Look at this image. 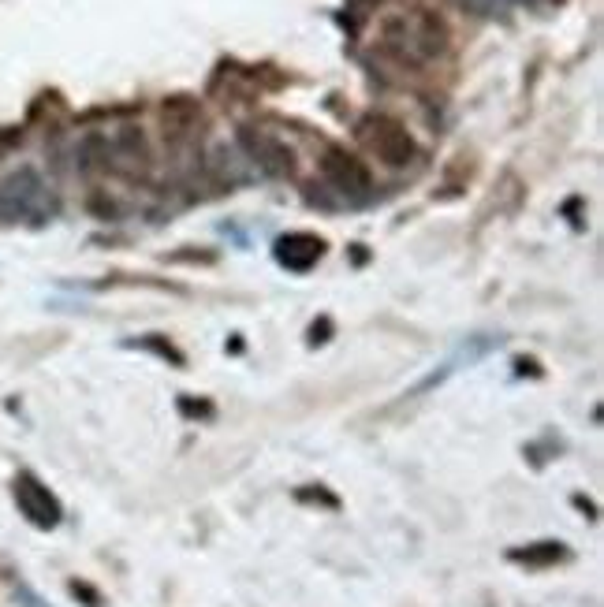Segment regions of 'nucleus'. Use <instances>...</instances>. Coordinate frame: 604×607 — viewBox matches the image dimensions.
<instances>
[{
  "mask_svg": "<svg viewBox=\"0 0 604 607\" xmlns=\"http://www.w3.org/2000/svg\"><path fill=\"white\" fill-rule=\"evenodd\" d=\"M321 176L329 179L336 190H347V194H362V190L370 187V172H366V164L344 153V149H329L325 157H321Z\"/></svg>",
  "mask_w": 604,
  "mask_h": 607,
  "instance_id": "obj_3",
  "label": "nucleus"
},
{
  "mask_svg": "<svg viewBox=\"0 0 604 607\" xmlns=\"http://www.w3.org/2000/svg\"><path fill=\"white\" fill-rule=\"evenodd\" d=\"M247 142L254 146V153H258V161L269 168V172H291V153L284 146H276L273 138L265 135H254V131H247Z\"/></svg>",
  "mask_w": 604,
  "mask_h": 607,
  "instance_id": "obj_6",
  "label": "nucleus"
},
{
  "mask_svg": "<svg viewBox=\"0 0 604 607\" xmlns=\"http://www.w3.org/2000/svg\"><path fill=\"white\" fill-rule=\"evenodd\" d=\"M351 4H358V8H373L377 0H351Z\"/></svg>",
  "mask_w": 604,
  "mask_h": 607,
  "instance_id": "obj_8",
  "label": "nucleus"
},
{
  "mask_svg": "<svg viewBox=\"0 0 604 607\" xmlns=\"http://www.w3.org/2000/svg\"><path fill=\"white\" fill-rule=\"evenodd\" d=\"M15 500H19V507L27 511L30 522H38V526H56L60 507H56V500L34 481V477H19V481H15Z\"/></svg>",
  "mask_w": 604,
  "mask_h": 607,
  "instance_id": "obj_4",
  "label": "nucleus"
},
{
  "mask_svg": "<svg viewBox=\"0 0 604 607\" xmlns=\"http://www.w3.org/2000/svg\"><path fill=\"white\" fill-rule=\"evenodd\" d=\"M388 45L399 49V56H411V60H429L437 56L444 45H448V30L437 15L418 12V15H403L396 23H388Z\"/></svg>",
  "mask_w": 604,
  "mask_h": 607,
  "instance_id": "obj_1",
  "label": "nucleus"
},
{
  "mask_svg": "<svg viewBox=\"0 0 604 607\" xmlns=\"http://www.w3.org/2000/svg\"><path fill=\"white\" fill-rule=\"evenodd\" d=\"M478 12H496V8H508V0H470Z\"/></svg>",
  "mask_w": 604,
  "mask_h": 607,
  "instance_id": "obj_7",
  "label": "nucleus"
},
{
  "mask_svg": "<svg viewBox=\"0 0 604 607\" xmlns=\"http://www.w3.org/2000/svg\"><path fill=\"white\" fill-rule=\"evenodd\" d=\"M321 250H325V243L317 239V235H302V231H295V235H284L280 243H276V257L288 265V269H310L317 257H321Z\"/></svg>",
  "mask_w": 604,
  "mask_h": 607,
  "instance_id": "obj_5",
  "label": "nucleus"
},
{
  "mask_svg": "<svg viewBox=\"0 0 604 607\" xmlns=\"http://www.w3.org/2000/svg\"><path fill=\"white\" fill-rule=\"evenodd\" d=\"M358 138H362V146L377 153L392 168H399V164H407L414 157V142L407 135V127L388 120V116H366L362 127H358Z\"/></svg>",
  "mask_w": 604,
  "mask_h": 607,
  "instance_id": "obj_2",
  "label": "nucleus"
}]
</instances>
